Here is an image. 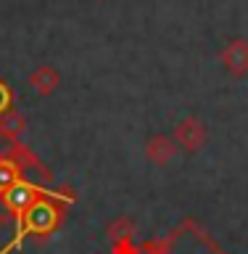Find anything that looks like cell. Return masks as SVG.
Instances as JSON below:
<instances>
[{
    "mask_svg": "<svg viewBox=\"0 0 248 254\" xmlns=\"http://www.w3.org/2000/svg\"><path fill=\"white\" fill-rule=\"evenodd\" d=\"M106 233H108V238H111L114 244H116V241H127V238L135 233V222H132L130 217H116V220L108 225Z\"/></svg>",
    "mask_w": 248,
    "mask_h": 254,
    "instance_id": "obj_8",
    "label": "cell"
},
{
    "mask_svg": "<svg viewBox=\"0 0 248 254\" xmlns=\"http://www.w3.org/2000/svg\"><path fill=\"white\" fill-rule=\"evenodd\" d=\"M16 183H21L19 164L8 162V159H0V196H3L5 190H11Z\"/></svg>",
    "mask_w": 248,
    "mask_h": 254,
    "instance_id": "obj_7",
    "label": "cell"
},
{
    "mask_svg": "<svg viewBox=\"0 0 248 254\" xmlns=\"http://www.w3.org/2000/svg\"><path fill=\"white\" fill-rule=\"evenodd\" d=\"M55 222H58V209H55V206H50V204H45L43 198H37V201L32 204L29 209H24V212L19 214V236H16L0 254H11L16 246L24 244V238H27V236H40V233L53 230Z\"/></svg>",
    "mask_w": 248,
    "mask_h": 254,
    "instance_id": "obj_1",
    "label": "cell"
},
{
    "mask_svg": "<svg viewBox=\"0 0 248 254\" xmlns=\"http://www.w3.org/2000/svg\"><path fill=\"white\" fill-rule=\"evenodd\" d=\"M11 103H13V93H11V87H8L3 79H0V114H5L8 109H11Z\"/></svg>",
    "mask_w": 248,
    "mask_h": 254,
    "instance_id": "obj_10",
    "label": "cell"
},
{
    "mask_svg": "<svg viewBox=\"0 0 248 254\" xmlns=\"http://www.w3.org/2000/svg\"><path fill=\"white\" fill-rule=\"evenodd\" d=\"M37 198H40V190L35 186H24V183H16L11 190H5V193H3L5 206H8V209H13L16 214H21L24 209H29Z\"/></svg>",
    "mask_w": 248,
    "mask_h": 254,
    "instance_id": "obj_5",
    "label": "cell"
},
{
    "mask_svg": "<svg viewBox=\"0 0 248 254\" xmlns=\"http://www.w3.org/2000/svg\"><path fill=\"white\" fill-rule=\"evenodd\" d=\"M143 154H146V159H148L150 164H156V167H166L174 156L180 154V148H177V143H174L172 135H153V138H150V140L146 143Z\"/></svg>",
    "mask_w": 248,
    "mask_h": 254,
    "instance_id": "obj_3",
    "label": "cell"
},
{
    "mask_svg": "<svg viewBox=\"0 0 248 254\" xmlns=\"http://www.w3.org/2000/svg\"><path fill=\"white\" fill-rule=\"evenodd\" d=\"M24 130V117L19 111L8 109L5 114H0V132L3 135H19Z\"/></svg>",
    "mask_w": 248,
    "mask_h": 254,
    "instance_id": "obj_9",
    "label": "cell"
},
{
    "mask_svg": "<svg viewBox=\"0 0 248 254\" xmlns=\"http://www.w3.org/2000/svg\"><path fill=\"white\" fill-rule=\"evenodd\" d=\"M222 64L233 77H243L248 74V43L246 40H233L225 45L222 51Z\"/></svg>",
    "mask_w": 248,
    "mask_h": 254,
    "instance_id": "obj_4",
    "label": "cell"
},
{
    "mask_svg": "<svg viewBox=\"0 0 248 254\" xmlns=\"http://www.w3.org/2000/svg\"><path fill=\"white\" fill-rule=\"evenodd\" d=\"M29 85L37 95H50L55 90V85H58V74H55L53 66H40L35 74L29 77Z\"/></svg>",
    "mask_w": 248,
    "mask_h": 254,
    "instance_id": "obj_6",
    "label": "cell"
},
{
    "mask_svg": "<svg viewBox=\"0 0 248 254\" xmlns=\"http://www.w3.org/2000/svg\"><path fill=\"white\" fill-rule=\"evenodd\" d=\"M172 138H174V143H177L180 151L198 154V151L206 146V140H209V130H206V125L198 117H185V119L177 122Z\"/></svg>",
    "mask_w": 248,
    "mask_h": 254,
    "instance_id": "obj_2",
    "label": "cell"
}]
</instances>
